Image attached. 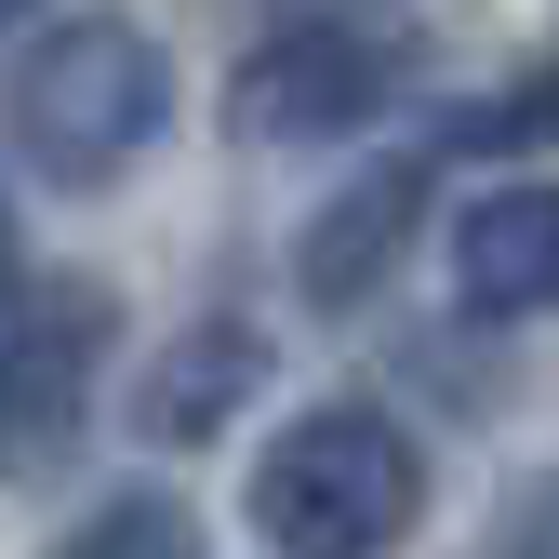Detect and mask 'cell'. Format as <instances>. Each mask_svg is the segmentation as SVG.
Returning a JSON list of instances; mask_svg holds the SVG:
<instances>
[{"instance_id": "cell-9", "label": "cell", "mask_w": 559, "mask_h": 559, "mask_svg": "<svg viewBox=\"0 0 559 559\" xmlns=\"http://www.w3.org/2000/svg\"><path fill=\"white\" fill-rule=\"evenodd\" d=\"M559 133V67H533L520 94H493V107H466L453 120V147H546Z\"/></svg>"}, {"instance_id": "cell-11", "label": "cell", "mask_w": 559, "mask_h": 559, "mask_svg": "<svg viewBox=\"0 0 559 559\" xmlns=\"http://www.w3.org/2000/svg\"><path fill=\"white\" fill-rule=\"evenodd\" d=\"M0 266H14V214H0Z\"/></svg>"}, {"instance_id": "cell-1", "label": "cell", "mask_w": 559, "mask_h": 559, "mask_svg": "<svg viewBox=\"0 0 559 559\" xmlns=\"http://www.w3.org/2000/svg\"><path fill=\"white\" fill-rule=\"evenodd\" d=\"M0 120H14V160L40 187H120L133 160L174 133V53L133 27V14H67L27 67L14 94H0Z\"/></svg>"}, {"instance_id": "cell-2", "label": "cell", "mask_w": 559, "mask_h": 559, "mask_svg": "<svg viewBox=\"0 0 559 559\" xmlns=\"http://www.w3.org/2000/svg\"><path fill=\"white\" fill-rule=\"evenodd\" d=\"M427 520V453L373 400H320L253 453V533L280 559H386Z\"/></svg>"}, {"instance_id": "cell-3", "label": "cell", "mask_w": 559, "mask_h": 559, "mask_svg": "<svg viewBox=\"0 0 559 559\" xmlns=\"http://www.w3.org/2000/svg\"><path fill=\"white\" fill-rule=\"evenodd\" d=\"M107 280H40L0 333V479H53L67 440L94 427V360H107Z\"/></svg>"}, {"instance_id": "cell-7", "label": "cell", "mask_w": 559, "mask_h": 559, "mask_svg": "<svg viewBox=\"0 0 559 559\" xmlns=\"http://www.w3.org/2000/svg\"><path fill=\"white\" fill-rule=\"evenodd\" d=\"M253 386H266V333H253V320H200V333L174 346V360H160L147 386H133V427H147L160 453H174V440H214V427H227V413H240Z\"/></svg>"}, {"instance_id": "cell-6", "label": "cell", "mask_w": 559, "mask_h": 559, "mask_svg": "<svg viewBox=\"0 0 559 559\" xmlns=\"http://www.w3.org/2000/svg\"><path fill=\"white\" fill-rule=\"evenodd\" d=\"M413 214H427V160H373L360 187H333V200H320V227L294 240V280H307V307H360L373 280L400 266Z\"/></svg>"}, {"instance_id": "cell-5", "label": "cell", "mask_w": 559, "mask_h": 559, "mask_svg": "<svg viewBox=\"0 0 559 559\" xmlns=\"http://www.w3.org/2000/svg\"><path fill=\"white\" fill-rule=\"evenodd\" d=\"M453 294L466 320H533L559 307V187H493L453 214Z\"/></svg>"}, {"instance_id": "cell-10", "label": "cell", "mask_w": 559, "mask_h": 559, "mask_svg": "<svg viewBox=\"0 0 559 559\" xmlns=\"http://www.w3.org/2000/svg\"><path fill=\"white\" fill-rule=\"evenodd\" d=\"M27 14H40V0H0V27H27Z\"/></svg>"}, {"instance_id": "cell-8", "label": "cell", "mask_w": 559, "mask_h": 559, "mask_svg": "<svg viewBox=\"0 0 559 559\" xmlns=\"http://www.w3.org/2000/svg\"><path fill=\"white\" fill-rule=\"evenodd\" d=\"M53 559H200V520H187L174 493H107Z\"/></svg>"}, {"instance_id": "cell-4", "label": "cell", "mask_w": 559, "mask_h": 559, "mask_svg": "<svg viewBox=\"0 0 559 559\" xmlns=\"http://www.w3.org/2000/svg\"><path fill=\"white\" fill-rule=\"evenodd\" d=\"M386 81H400V67H386L373 40H346V27H280L266 53H240L227 120L253 133V147H333V133L386 120Z\"/></svg>"}]
</instances>
